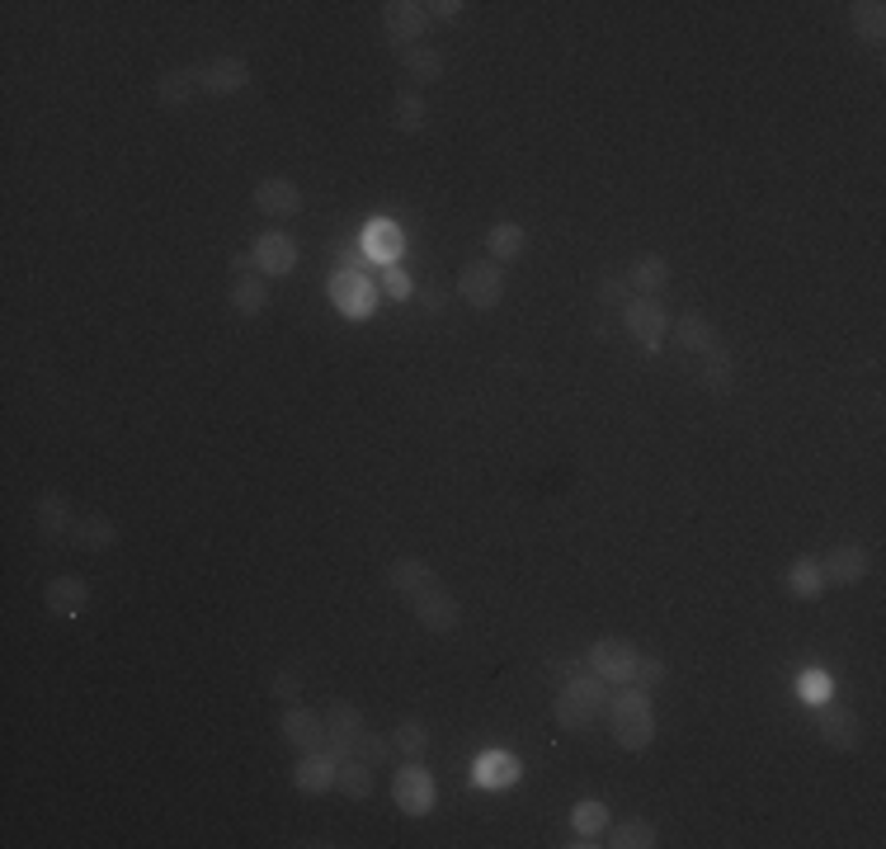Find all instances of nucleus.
Masks as SVG:
<instances>
[{
	"mask_svg": "<svg viewBox=\"0 0 886 849\" xmlns=\"http://www.w3.org/2000/svg\"><path fill=\"white\" fill-rule=\"evenodd\" d=\"M392 751L401 755V759H420L429 751V727L420 722V718H401L397 727H392Z\"/></svg>",
	"mask_w": 886,
	"mask_h": 849,
	"instance_id": "33",
	"label": "nucleus"
},
{
	"mask_svg": "<svg viewBox=\"0 0 886 849\" xmlns=\"http://www.w3.org/2000/svg\"><path fill=\"white\" fill-rule=\"evenodd\" d=\"M255 264H260V274L264 279H283V274H293V264H297V241L283 227H269L255 236Z\"/></svg>",
	"mask_w": 886,
	"mask_h": 849,
	"instance_id": "13",
	"label": "nucleus"
},
{
	"mask_svg": "<svg viewBox=\"0 0 886 849\" xmlns=\"http://www.w3.org/2000/svg\"><path fill=\"white\" fill-rule=\"evenodd\" d=\"M783 580H788V590L798 594V600H820L825 586H830V580H825V571H820V557H798V562H792L788 571H783Z\"/></svg>",
	"mask_w": 886,
	"mask_h": 849,
	"instance_id": "25",
	"label": "nucleus"
},
{
	"mask_svg": "<svg viewBox=\"0 0 886 849\" xmlns=\"http://www.w3.org/2000/svg\"><path fill=\"white\" fill-rule=\"evenodd\" d=\"M609 732L623 751H646L655 741V712H651V694L637 689V684H618V694H609Z\"/></svg>",
	"mask_w": 886,
	"mask_h": 849,
	"instance_id": "2",
	"label": "nucleus"
},
{
	"mask_svg": "<svg viewBox=\"0 0 886 849\" xmlns=\"http://www.w3.org/2000/svg\"><path fill=\"white\" fill-rule=\"evenodd\" d=\"M425 118H429L425 99L401 85V91L392 95V128H397V132H420V128H425Z\"/></svg>",
	"mask_w": 886,
	"mask_h": 849,
	"instance_id": "34",
	"label": "nucleus"
},
{
	"mask_svg": "<svg viewBox=\"0 0 886 849\" xmlns=\"http://www.w3.org/2000/svg\"><path fill=\"white\" fill-rule=\"evenodd\" d=\"M867 547L863 543H835L830 553L820 557V571H825V580L830 586H859V580L867 576Z\"/></svg>",
	"mask_w": 886,
	"mask_h": 849,
	"instance_id": "16",
	"label": "nucleus"
},
{
	"mask_svg": "<svg viewBox=\"0 0 886 849\" xmlns=\"http://www.w3.org/2000/svg\"><path fill=\"white\" fill-rule=\"evenodd\" d=\"M674 340H680L684 368L694 374V382L702 392L726 397L731 392V350H726V340L717 335V326L708 317H698V311H684V317L674 321Z\"/></svg>",
	"mask_w": 886,
	"mask_h": 849,
	"instance_id": "1",
	"label": "nucleus"
},
{
	"mask_svg": "<svg viewBox=\"0 0 886 849\" xmlns=\"http://www.w3.org/2000/svg\"><path fill=\"white\" fill-rule=\"evenodd\" d=\"M335 788L350 802H364V798H373V765H364L358 755H350V759H340L335 765Z\"/></svg>",
	"mask_w": 886,
	"mask_h": 849,
	"instance_id": "30",
	"label": "nucleus"
},
{
	"mask_svg": "<svg viewBox=\"0 0 886 849\" xmlns=\"http://www.w3.org/2000/svg\"><path fill=\"white\" fill-rule=\"evenodd\" d=\"M429 580H434V566L425 557H397L392 566H387V586H392L397 594H405V600H411L415 590H425Z\"/></svg>",
	"mask_w": 886,
	"mask_h": 849,
	"instance_id": "23",
	"label": "nucleus"
},
{
	"mask_svg": "<svg viewBox=\"0 0 886 849\" xmlns=\"http://www.w3.org/2000/svg\"><path fill=\"white\" fill-rule=\"evenodd\" d=\"M637 657H641V651L627 642V637H599V642L584 651V665H590L599 680H609L613 689H618V684H633Z\"/></svg>",
	"mask_w": 886,
	"mask_h": 849,
	"instance_id": "6",
	"label": "nucleus"
},
{
	"mask_svg": "<svg viewBox=\"0 0 886 849\" xmlns=\"http://www.w3.org/2000/svg\"><path fill=\"white\" fill-rule=\"evenodd\" d=\"M570 830L576 836H604L609 830V802H599V798H584V802H576V812H570Z\"/></svg>",
	"mask_w": 886,
	"mask_h": 849,
	"instance_id": "35",
	"label": "nucleus"
},
{
	"mask_svg": "<svg viewBox=\"0 0 886 849\" xmlns=\"http://www.w3.org/2000/svg\"><path fill=\"white\" fill-rule=\"evenodd\" d=\"M335 765L340 759L326 751H307L303 759L293 765V788L297 793H326V788H335Z\"/></svg>",
	"mask_w": 886,
	"mask_h": 849,
	"instance_id": "20",
	"label": "nucleus"
},
{
	"mask_svg": "<svg viewBox=\"0 0 886 849\" xmlns=\"http://www.w3.org/2000/svg\"><path fill=\"white\" fill-rule=\"evenodd\" d=\"M604 708H609V680H599L594 670H580L576 680H566L557 689L552 718H557V727H566V732H584Z\"/></svg>",
	"mask_w": 886,
	"mask_h": 849,
	"instance_id": "3",
	"label": "nucleus"
},
{
	"mask_svg": "<svg viewBox=\"0 0 886 849\" xmlns=\"http://www.w3.org/2000/svg\"><path fill=\"white\" fill-rule=\"evenodd\" d=\"M326 293H330V307L350 321H364L378 311V283H373L364 270H335L326 283Z\"/></svg>",
	"mask_w": 886,
	"mask_h": 849,
	"instance_id": "4",
	"label": "nucleus"
},
{
	"mask_svg": "<svg viewBox=\"0 0 886 849\" xmlns=\"http://www.w3.org/2000/svg\"><path fill=\"white\" fill-rule=\"evenodd\" d=\"M269 694H274V698H279V704H283V708H293V698H297V694H303V675H297V670H293V665H283V670H279V675H274V689H269Z\"/></svg>",
	"mask_w": 886,
	"mask_h": 849,
	"instance_id": "39",
	"label": "nucleus"
},
{
	"mask_svg": "<svg viewBox=\"0 0 886 849\" xmlns=\"http://www.w3.org/2000/svg\"><path fill=\"white\" fill-rule=\"evenodd\" d=\"M401 67H405V76H411V85H429V81H439L444 76V52L439 48H420V43H411V48H401Z\"/></svg>",
	"mask_w": 886,
	"mask_h": 849,
	"instance_id": "24",
	"label": "nucleus"
},
{
	"mask_svg": "<svg viewBox=\"0 0 886 849\" xmlns=\"http://www.w3.org/2000/svg\"><path fill=\"white\" fill-rule=\"evenodd\" d=\"M627 283H633V293L655 297L670 283V260L665 256H637L633 270H627Z\"/></svg>",
	"mask_w": 886,
	"mask_h": 849,
	"instance_id": "29",
	"label": "nucleus"
},
{
	"mask_svg": "<svg viewBox=\"0 0 886 849\" xmlns=\"http://www.w3.org/2000/svg\"><path fill=\"white\" fill-rule=\"evenodd\" d=\"M411 609H415V618H420V628H429V633H453L458 623H462V604H458V594L453 590H444L439 580H429L425 590H415L411 594Z\"/></svg>",
	"mask_w": 886,
	"mask_h": 849,
	"instance_id": "7",
	"label": "nucleus"
},
{
	"mask_svg": "<svg viewBox=\"0 0 886 849\" xmlns=\"http://www.w3.org/2000/svg\"><path fill=\"white\" fill-rule=\"evenodd\" d=\"M853 34H859L867 48H882V38H886V5L882 0H859V5H853Z\"/></svg>",
	"mask_w": 886,
	"mask_h": 849,
	"instance_id": "31",
	"label": "nucleus"
},
{
	"mask_svg": "<svg viewBox=\"0 0 886 849\" xmlns=\"http://www.w3.org/2000/svg\"><path fill=\"white\" fill-rule=\"evenodd\" d=\"M232 274H260V264H255V250H241V256H232Z\"/></svg>",
	"mask_w": 886,
	"mask_h": 849,
	"instance_id": "44",
	"label": "nucleus"
},
{
	"mask_svg": "<svg viewBox=\"0 0 886 849\" xmlns=\"http://www.w3.org/2000/svg\"><path fill=\"white\" fill-rule=\"evenodd\" d=\"M609 845L613 849H651V845H660V836L646 816H627V822L609 826Z\"/></svg>",
	"mask_w": 886,
	"mask_h": 849,
	"instance_id": "32",
	"label": "nucleus"
},
{
	"mask_svg": "<svg viewBox=\"0 0 886 849\" xmlns=\"http://www.w3.org/2000/svg\"><path fill=\"white\" fill-rule=\"evenodd\" d=\"M798 689H802L806 704H825V698H830V675H825V670H806L798 680Z\"/></svg>",
	"mask_w": 886,
	"mask_h": 849,
	"instance_id": "41",
	"label": "nucleus"
},
{
	"mask_svg": "<svg viewBox=\"0 0 886 849\" xmlns=\"http://www.w3.org/2000/svg\"><path fill=\"white\" fill-rule=\"evenodd\" d=\"M623 321H627V331H633V340L646 354H660L665 331H670V311L660 307V297H633V303L623 307Z\"/></svg>",
	"mask_w": 886,
	"mask_h": 849,
	"instance_id": "8",
	"label": "nucleus"
},
{
	"mask_svg": "<svg viewBox=\"0 0 886 849\" xmlns=\"http://www.w3.org/2000/svg\"><path fill=\"white\" fill-rule=\"evenodd\" d=\"M279 732H283V741H288L297 755L326 751V718H321V712H311V708H283Z\"/></svg>",
	"mask_w": 886,
	"mask_h": 849,
	"instance_id": "15",
	"label": "nucleus"
},
{
	"mask_svg": "<svg viewBox=\"0 0 886 849\" xmlns=\"http://www.w3.org/2000/svg\"><path fill=\"white\" fill-rule=\"evenodd\" d=\"M199 85H203V67H170V71H161V81H156V99L165 109H185Z\"/></svg>",
	"mask_w": 886,
	"mask_h": 849,
	"instance_id": "22",
	"label": "nucleus"
},
{
	"mask_svg": "<svg viewBox=\"0 0 886 849\" xmlns=\"http://www.w3.org/2000/svg\"><path fill=\"white\" fill-rule=\"evenodd\" d=\"M816 732H820L825 746L839 751V755L863 751V722H859V712H853L849 704H820V712H816Z\"/></svg>",
	"mask_w": 886,
	"mask_h": 849,
	"instance_id": "10",
	"label": "nucleus"
},
{
	"mask_svg": "<svg viewBox=\"0 0 886 849\" xmlns=\"http://www.w3.org/2000/svg\"><path fill=\"white\" fill-rule=\"evenodd\" d=\"M599 303H604V307H627V303H633V283H627V274H604V279H599Z\"/></svg>",
	"mask_w": 886,
	"mask_h": 849,
	"instance_id": "38",
	"label": "nucleus"
},
{
	"mask_svg": "<svg viewBox=\"0 0 886 849\" xmlns=\"http://www.w3.org/2000/svg\"><path fill=\"white\" fill-rule=\"evenodd\" d=\"M429 10V20H448L453 24L458 14H462V0H434V5H425Z\"/></svg>",
	"mask_w": 886,
	"mask_h": 849,
	"instance_id": "43",
	"label": "nucleus"
},
{
	"mask_svg": "<svg viewBox=\"0 0 886 849\" xmlns=\"http://www.w3.org/2000/svg\"><path fill=\"white\" fill-rule=\"evenodd\" d=\"M519 774H523V765H519L515 755H505V751H491V755H482V759H476L472 779L482 783V788H509V783H519Z\"/></svg>",
	"mask_w": 886,
	"mask_h": 849,
	"instance_id": "26",
	"label": "nucleus"
},
{
	"mask_svg": "<svg viewBox=\"0 0 886 849\" xmlns=\"http://www.w3.org/2000/svg\"><path fill=\"white\" fill-rule=\"evenodd\" d=\"M43 604H48V614H57V618H81L90 609L85 576H52L48 590H43Z\"/></svg>",
	"mask_w": 886,
	"mask_h": 849,
	"instance_id": "17",
	"label": "nucleus"
},
{
	"mask_svg": "<svg viewBox=\"0 0 886 849\" xmlns=\"http://www.w3.org/2000/svg\"><path fill=\"white\" fill-rule=\"evenodd\" d=\"M71 543H76L81 553H109V547H118V524L104 510H90V515L76 519Z\"/></svg>",
	"mask_w": 886,
	"mask_h": 849,
	"instance_id": "21",
	"label": "nucleus"
},
{
	"mask_svg": "<svg viewBox=\"0 0 886 849\" xmlns=\"http://www.w3.org/2000/svg\"><path fill=\"white\" fill-rule=\"evenodd\" d=\"M665 675H670V670H665V661H660V657H637V670H633L637 689H655Z\"/></svg>",
	"mask_w": 886,
	"mask_h": 849,
	"instance_id": "40",
	"label": "nucleus"
},
{
	"mask_svg": "<svg viewBox=\"0 0 886 849\" xmlns=\"http://www.w3.org/2000/svg\"><path fill=\"white\" fill-rule=\"evenodd\" d=\"M382 288L392 293V297H411V293H415V283L405 279L401 270H387V274H382Z\"/></svg>",
	"mask_w": 886,
	"mask_h": 849,
	"instance_id": "42",
	"label": "nucleus"
},
{
	"mask_svg": "<svg viewBox=\"0 0 886 849\" xmlns=\"http://www.w3.org/2000/svg\"><path fill=\"white\" fill-rule=\"evenodd\" d=\"M321 718H326V746H330V755H335V759H350L354 746H358V736L368 732V727H364V712H358L350 698H330Z\"/></svg>",
	"mask_w": 886,
	"mask_h": 849,
	"instance_id": "9",
	"label": "nucleus"
},
{
	"mask_svg": "<svg viewBox=\"0 0 886 849\" xmlns=\"http://www.w3.org/2000/svg\"><path fill=\"white\" fill-rule=\"evenodd\" d=\"M392 798L405 816H429L434 812V779L415 765V759H405L392 779Z\"/></svg>",
	"mask_w": 886,
	"mask_h": 849,
	"instance_id": "12",
	"label": "nucleus"
},
{
	"mask_svg": "<svg viewBox=\"0 0 886 849\" xmlns=\"http://www.w3.org/2000/svg\"><path fill=\"white\" fill-rule=\"evenodd\" d=\"M382 28H387V43L401 52V48H411V43L425 38L429 10L420 5V0H387L382 5Z\"/></svg>",
	"mask_w": 886,
	"mask_h": 849,
	"instance_id": "11",
	"label": "nucleus"
},
{
	"mask_svg": "<svg viewBox=\"0 0 886 849\" xmlns=\"http://www.w3.org/2000/svg\"><path fill=\"white\" fill-rule=\"evenodd\" d=\"M34 524H38V533H48V539H71V529H76V510H71L67 491H43V496L34 500Z\"/></svg>",
	"mask_w": 886,
	"mask_h": 849,
	"instance_id": "19",
	"label": "nucleus"
},
{
	"mask_svg": "<svg viewBox=\"0 0 886 849\" xmlns=\"http://www.w3.org/2000/svg\"><path fill=\"white\" fill-rule=\"evenodd\" d=\"M364 250H368V256H378V260H397L401 232L392 227V222H368V227H364Z\"/></svg>",
	"mask_w": 886,
	"mask_h": 849,
	"instance_id": "36",
	"label": "nucleus"
},
{
	"mask_svg": "<svg viewBox=\"0 0 886 849\" xmlns=\"http://www.w3.org/2000/svg\"><path fill=\"white\" fill-rule=\"evenodd\" d=\"M354 755L364 759V765H373V769H378V765H387V759H392L397 751H392V736L364 732V736H358V746H354Z\"/></svg>",
	"mask_w": 886,
	"mask_h": 849,
	"instance_id": "37",
	"label": "nucleus"
},
{
	"mask_svg": "<svg viewBox=\"0 0 886 849\" xmlns=\"http://www.w3.org/2000/svg\"><path fill=\"white\" fill-rule=\"evenodd\" d=\"M255 208H260L264 217H274V222L297 217L303 213V189H297L288 175H269V180L255 185Z\"/></svg>",
	"mask_w": 886,
	"mask_h": 849,
	"instance_id": "14",
	"label": "nucleus"
},
{
	"mask_svg": "<svg viewBox=\"0 0 886 849\" xmlns=\"http://www.w3.org/2000/svg\"><path fill=\"white\" fill-rule=\"evenodd\" d=\"M250 85V62L241 52H222L213 62L203 67V91L208 95H236Z\"/></svg>",
	"mask_w": 886,
	"mask_h": 849,
	"instance_id": "18",
	"label": "nucleus"
},
{
	"mask_svg": "<svg viewBox=\"0 0 886 849\" xmlns=\"http://www.w3.org/2000/svg\"><path fill=\"white\" fill-rule=\"evenodd\" d=\"M486 246H491L495 264H509V260H519L523 250H529V232H523L519 222H495V227L486 232Z\"/></svg>",
	"mask_w": 886,
	"mask_h": 849,
	"instance_id": "28",
	"label": "nucleus"
},
{
	"mask_svg": "<svg viewBox=\"0 0 886 849\" xmlns=\"http://www.w3.org/2000/svg\"><path fill=\"white\" fill-rule=\"evenodd\" d=\"M458 293H462V303H468V307L495 311V307H500V297H505V264L468 260V264H462V274H458Z\"/></svg>",
	"mask_w": 886,
	"mask_h": 849,
	"instance_id": "5",
	"label": "nucleus"
},
{
	"mask_svg": "<svg viewBox=\"0 0 886 849\" xmlns=\"http://www.w3.org/2000/svg\"><path fill=\"white\" fill-rule=\"evenodd\" d=\"M227 303H232V311H241V317H260V311L269 307V283H264V274H241V279H232Z\"/></svg>",
	"mask_w": 886,
	"mask_h": 849,
	"instance_id": "27",
	"label": "nucleus"
}]
</instances>
